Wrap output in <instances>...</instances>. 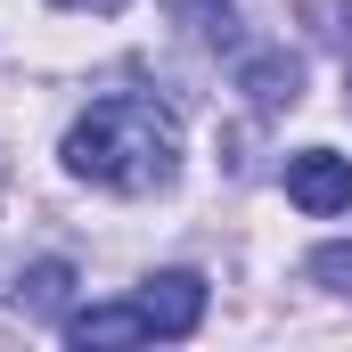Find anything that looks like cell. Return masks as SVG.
<instances>
[{
  "instance_id": "obj_5",
  "label": "cell",
  "mask_w": 352,
  "mask_h": 352,
  "mask_svg": "<svg viewBox=\"0 0 352 352\" xmlns=\"http://www.w3.org/2000/svg\"><path fill=\"white\" fill-rule=\"evenodd\" d=\"M8 303L25 311V320H58L66 328V311H74V263H25L16 270V287H8Z\"/></svg>"
},
{
  "instance_id": "obj_7",
  "label": "cell",
  "mask_w": 352,
  "mask_h": 352,
  "mask_svg": "<svg viewBox=\"0 0 352 352\" xmlns=\"http://www.w3.org/2000/svg\"><path fill=\"white\" fill-rule=\"evenodd\" d=\"M164 16L188 41H205V50H230L238 41V0H164Z\"/></svg>"
},
{
  "instance_id": "obj_1",
  "label": "cell",
  "mask_w": 352,
  "mask_h": 352,
  "mask_svg": "<svg viewBox=\"0 0 352 352\" xmlns=\"http://www.w3.org/2000/svg\"><path fill=\"white\" fill-rule=\"evenodd\" d=\"M66 173L107 197H156L180 180V115L148 90H107L66 123Z\"/></svg>"
},
{
  "instance_id": "obj_6",
  "label": "cell",
  "mask_w": 352,
  "mask_h": 352,
  "mask_svg": "<svg viewBox=\"0 0 352 352\" xmlns=\"http://www.w3.org/2000/svg\"><path fill=\"white\" fill-rule=\"evenodd\" d=\"M66 344H82V352L148 344V320H140V303H90V311H66Z\"/></svg>"
},
{
  "instance_id": "obj_10",
  "label": "cell",
  "mask_w": 352,
  "mask_h": 352,
  "mask_svg": "<svg viewBox=\"0 0 352 352\" xmlns=\"http://www.w3.org/2000/svg\"><path fill=\"white\" fill-rule=\"evenodd\" d=\"M344 41H352V0H344Z\"/></svg>"
},
{
  "instance_id": "obj_4",
  "label": "cell",
  "mask_w": 352,
  "mask_h": 352,
  "mask_svg": "<svg viewBox=\"0 0 352 352\" xmlns=\"http://www.w3.org/2000/svg\"><path fill=\"white\" fill-rule=\"evenodd\" d=\"M238 90H246L254 115H287L303 98V58L295 50H254V58H238Z\"/></svg>"
},
{
  "instance_id": "obj_8",
  "label": "cell",
  "mask_w": 352,
  "mask_h": 352,
  "mask_svg": "<svg viewBox=\"0 0 352 352\" xmlns=\"http://www.w3.org/2000/svg\"><path fill=\"white\" fill-rule=\"evenodd\" d=\"M311 278H328L336 295H352V246H320L311 254Z\"/></svg>"
},
{
  "instance_id": "obj_9",
  "label": "cell",
  "mask_w": 352,
  "mask_h": 352,
  "mask_svg": "<svg viewBox=\"0 0 352 352\" xmlns=\"http://www.w3.org/2000/svg\"><path fill=\"white\" fill-rule=\"evenodd\" d=\"M50 8H90V16H115L123 0H50Z\"/></svg>"
},
{
  "instance_id": "obj_3",
  "label": "cell",
  "mask_w": 352,
  "mask_h": 352,
  "mask_svg": "<svg viewBox=\"0 0 352 352\" xmlns=\"http://www.w3.org/2000/svg\"><path fill=\"white\" fill-rule=\"evenodd\" d=\"M287 197H295L311 221L352 213V156H336V148H303V156H287Z\"/></svg>"
},
{
  "instance_id": "obj_2",
  "label": "cell",
  "mask_w": 352,
  "mask_h": 352,
  "mask_svg": "<svg viewBox=\"0 0 352 352\" xmlns=\"http://www.w3.org/2000/svg\"><path fill=\"white\" fill-rule=\"evenodd\" d=\"M131 303H140L148 336L180 344V336H197V320H205V278H197V270H148Z\"/></svg>"
}]
</instances>
